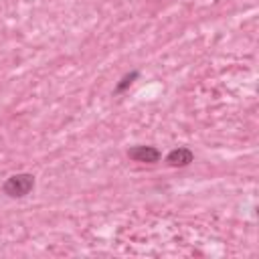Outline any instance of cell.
<instances>
[{
  "instance_id": "obj_1",
  "label": "cell",
  "mask_w": 259,
  "mask_h": 259,
  "mask_svg": "<svg viewBox=\"0 0 259 259\" xmlns=\"http://www.w3.org/2000/svg\"><path fill=\"white\" fill-rule=\"evenodd\" d=\"M34 188V176L28 174V172H18V174H12L4 180L2 184V190L6 196L10 198H22L26 196L30 190Z\"/></svg>"
},
{
  "instance_id": "obj_2",
  "label": "cell",
  "mask_w": 259,
  "mask_h": 259,
  "mask_svg": "<svg viewBox=\"0 0 259 259\" xmlns=\"http://www.w3.org/2000/svg\"><path fill=\"white\" fill-rule=\"evenodd\" d=\"M127 156L136 162H144V164H154L162 158V152L154 146H134L127 150Z\"/></svg>"
},
{
  "instance_id": "obj_3",
  "label": "cell",
  "mask_w": 259,
  "mask_h": 259,
  "mask_svg": "<svg viewBox=\"0 0 259 259\" xmlns=\"http://www.w3.org/2000/svg\"><path fill=\"white\" fill-rule=\"evenodd\" d=\"M192 160H194L192 150H190V148H184V146L174 148V150L168 152V156H166V162H168L170 166H174V168H184V166H188Z\"/></svg>"
},
{
  "instance_id": "obj_4",
  "label": "cell",
  "mask_w": 259,
  "mask_h": 259,
  "mask_svg": "<svg viewBox=\"0 0 259 259\" xmlns=\"http://www.w3.org/2000/svg\"><path fill=\"white\" fill-rule=\"evenodd\" d=\"M138 75H140L138 71H132V73L123 75V77H121V81L115 85V89H113V91H115V93H123V91H125V89H127V87H130V85H132V83L138 79Z\"/></svg>"
}]
</instances>
